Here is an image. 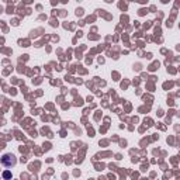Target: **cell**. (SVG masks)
Listing matches in <instances>:
<instances>
[{
  "label": "cell",
  "instance_id": "cell-1",
  "mask_svg": "<svg viewBox=\"0 0 180 180\" xmlns=\"http://www.w3.org/2000/svg\"><path fill=\"white\" fill-rule=\"evenodd\" d=\"M2 163H3L6 167H11V166H14V165L17 163V159H16V156H14V155L6 154L3 158H2Z\"/></svg>",
  "mask_w": 180,
  "mask_h": 180
},
{
  "label": "cell",
  "instance_id": "cell-2",
  "mask_svg": "<svg viewBox=\"0 0 180 180\" xmlns=\"http://www.w3.org/2000/svg\"><path fill=\"white\" fill-rule=\"evenodd\" d=\"M4 177H6V179H9V177H10V173H9V172H6V173H4Z\"/></svg>",
  "mask_w": 180,
  "mask_h": 180
}]
</instances>
